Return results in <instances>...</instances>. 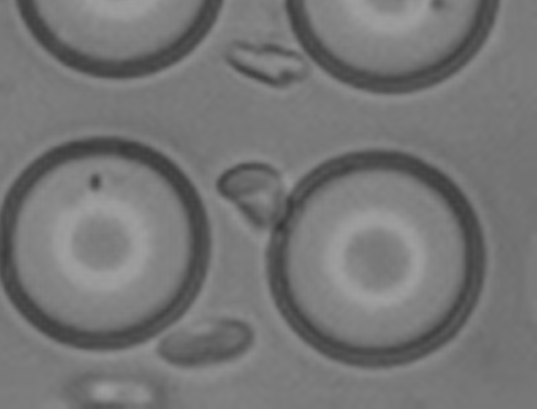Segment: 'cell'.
Returning a JSON list of instances; mask_svg holds the SVG:
<instances>
[{"label": "cell", "instance_id": "7a4b0ae2", "mask_svg": "<svg viewBox=\"0 0 537 409\" xmlns=\"http://www.w3.org/2000/svg\"><path fill=\"white\" fill-rule=\"evenodd\" d=\"M259 163L238 165L220 178V194L233 203L255 225L275 222L282 204V187L277 174Z\"/></svg>", "mask_w": 537, "mask_h": 409}, {"label": "cell", "instance_id": "6da1fadb", "mask_svg": "<svg viewBox=\"0 0 537 409\" xmlns=\"http://www.w3.org/2000/svg\"><path fill=\"white\" fill-rule=\"evenodd\" d=\"M253 328L247 322L221 318L170 332L157 351L168 364L197 369L237 360L253 347Z\"/></svg>", "mask_w": 537, "mask_h": 409}, {"label": "cell", "instance_id": "5b68a950", "mask_svg": "<svg viewBox=\"0 0 537 409\" xmlns=\"http://www.w3.org/2000/svg\"><path fill=\"white\" fill-rule=\"evenodd\" d=\"M12 243H13V240H12ZM10 246H11V245H10ZM8 247H9V246H8ZM8 247H7V248H8Z\"/></svg>", "mask_w": 537, "mask_h": 409}, {"label": "cell", "instance_id": "277c9868", "mask_svg": "<svg viewBox=\"0 0 537 409\" xmlns=\"http://www.w3.org/2000/svg\"><path fill=\"white\" fill-rule=\"evenodd\" d=\"M253 60L233 61L247 77L274 88L287 87L303 80L308 72L304 58L295 51L277 45H262L251 51Z\"/></svg>", "mask_w": 537, "mask_h": 409}, {"label": "cell", "instance_id": "3957f363", "mask_svg": "<svg viewBox=\"0 0 537 409\" xmlns=\"http://www.w3.org/2000/svg\"><path fill=\"white\" fill-rule=\"evenodd\" d=\"M304 344L324 358L347 366L387 369L386 345H365L340 339L322 329L310 317L299 325L295 334Z\"/></svg>", "mask_w": 537, "mask_h": 409}]
</instances>
